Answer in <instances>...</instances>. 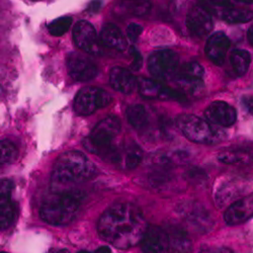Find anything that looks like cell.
Masks as SVG:
<instances>
[{"label": "cell", "mask_w": 253, "mask_h": 253, "mask_svg": "<svg viewBox=\"0 0 253 253\" xmlns=\"http://www.w3.org/2000/svg\"><path fill=\"white\" fill-rule=\"evenodd\" d=\"M200 253H216V248H206L200 251Z\"/></svg>", "instance_id": "74e56055"}, {"label": "cell", "mask_w": 253, "mask_h": 253, "mask_svg": "<svg viewBox=\"0 0 253 253\" xmlns=\"http://www.w3.org/2000/svg\"><path fill=\"white\" fill-rule=\"evenodd\" d=\"M205 117L211 124L231 126L237 120V113L235 109L229 103L221 100H217L211 103L205 111Z\"/></svg>", "instance_id": "9a60e30c"}, {"label": "cell", "mask_w": 253, "mask_h": 253, "mask_svg": "<svg viewBox=\"0 0 253 253\" xmlns=\"http://www.w3.org/2000/svg\"><path fill=\"white\" fill-rule=\"evenodd\" d=\"M130 54L132 57V63H131V69L138 71L142 67V63H143V58L140 52L135 48L131 47L130 48Z\"/></svg>", "instance_id": "1f68e13d"}, {"label": "cell", "mask_w": 253, "mask_h": 253, "mask_svg": "<svg viewBox=\"0 0 253 253\" xmlns=\"http://www.w3.org/2000/svg\"><path fill=\"white\" fill-rule=\"evenodd\" d=\"M17 156L16 146L8 141H0V166L12 162Z\"/></svg>", "instance_id": "83f0119b"}, {"label": "cell", "mask_w": 253, "mask_h": 253, "mask_svg": "<svg viewBox=\"0 0 253 253\" xmlns=\"http://www.w3.org/2000/svg\"><path fill=\"white\" fill-rule=\"evenodd\" d=\"M182 216L194 229L207 233L214 227V220L210 216L207 209L198 203H188L182 208Z\"/></svg>", "instance_id": "5bb4252c"}, {"label": "cell", "mask_w": 253, "mask_h": 253, "mask_svg": "<svg viewBox=\"0 0 253 253\" xmlns=\"http://www.w3.org/2000/svg\"><path fill=\"white\" fill-rule=\"evenodd\" d=\"M0 253H7V252H0Z\"/></svg>", "instance_id": "60d3db41"}, {"label": "cell", "mask_w": 253, "mask_h": 253, "mask_svg": "<svg viewBox=\"0 0 253 253\" xmlns=\"http://www.w3.org/2000/svg\"><path fill=\"white\" fill-rule=\"evenodd\" d=\"M126 119L137 131L144 132L149 128V115L142 104H134L129 107L126 110Z\"/></svg>", "instance_id": "d4e9b609"}, {"label": "cell", "mask_w": 253, "mask_h": 253, "mask_svg": "<svg viewBox=\"0 0 253 253\" xmlns=\"http://www.w3.org/2000/svg\"><path fill=\"white\" fill-rule=\"evenodd\" d=\"M58 253H69V251L66 250V249H62V250H60Z\"/></svg>", "instance_id": "f35d334b"}, {"label": "cell", "mask_w": 253, "mask_h": 253, "mask_svg": "<svg viewBox=\"0 0 253 253\" xmlns=\"http://www.w3.org/2000/svg\"><path fill=\"white\" fill-rule=\"evenodd\" d=\"M72 25V18L70 16H63L53 20L48 25L49 33L54 37H61L64 35Z\"/></svg>", "instance_id": "f1b7e54d"}, {"label": "cell", "mask_w": 253, "mask_h": 253, "mask_svg": "<svg viewBox=\"0 0 253 253\" xmlns=\"http://www.w3.org/2000/svg\"><path fill=\"white\" fill-rule=\"evenodd\" d=\"M142 32H143V29L141 26L137 24H131L129 25L128 29H126V36H128V38L132 42H136L139 39Z\"/></svg>", "instance_id": "d6a6232c"}, {"label": "cell", "mask_w": 253, "mask_h": 253, "mask_svg": "<svg viewBox=\"0 0 253 253\" xmlns=\"http://www.w3.org/2000/svg\"><path fill=\"white\" fill-rule=\"evenodd\" d=\"M67 67L70 76L79 82L92 80L98 72L97 66L86 56L71 53L67 57Z\"/></svg>", "instance_id": "7c38bea8"}, {"label": "cell", "mask_w": 253, "mask_h": 253, "mask_svg": "<svg viewBox=\"0 0 253 253\" xmlns=\"http://www.w3.org/2000/svg\"><path fill=\"white\" fill-rule=\"evenodd\" d=\"M218 160L227 165L248 164L252 162L251 154L244 149H228L218 154Z\"/></svg>", "instance_id": "484cf974"}, {"label": "cell", "mask_w": 253, "mask_h": 253, "mask_svg": "<svg viewBox=\"0 0 253 253\" xmlns=\"http://www.w3.org/2000/svg\"><path fill=\"white\" fill-rule=\"evenodd\" d=\"M95 253H112V250L108 246H101L98 249H96Z\"/></svg>", "instance_id": "e575fe53"}, {"label": "cell", "mask_w": 253, "mask_h": 253, "mask_svg": "<svg viewBox=\"0 0 253 253\" xmlns=\"http://www.w3.org/2000/svg\"><path fill=\"white\" fill-rule=\"evenodd\" d=\"M73 40L75 45L82 51L99 55L103 52L102 45L97 38L94 27L86 20H79L73 29Z\"/></svg>", "instance_id": "30bf717a"}, {"label": "cell", "mask_w": 253, "mask_h": 253, "mask_svg": "<svg viewBox=\"0 0 253 253\" xmlns=\"http://www.w3.org/2000/svg\"><path fill=\"white\" fill-rule=\"evenodd\" d=\"M216 253H236V252L227 247H221V248H216Z\"/></svg>", "instance_id": "d590c367"}, {"label": "cell", "mask_w": 253, "mask_h": 253, "mask_svg": "<svg viewBox=\"0 0 253 253\" xmlns=\"http://www.w3.org/2000/svg\"><path fill=\"white\" fill-rule=\"evenodd\" d=\"M78 253H90V252H88V251H86V250H81V251H79Z\"/></svg>", "instance_id": "ab89813d"}, {"label": "cell", "mask_w": 253, "mask_h": 253, "mask_svg": "<svg viewBox=\"0 0 253 253\" xmlns=\"http://www.w3.org/2000/svg\"><path fill=\"white\" fill-rule=\"evenodd\" d=\"M187 179L195 183H202L207 180V175L205 171H203L201 168H192L187 172Z\"/></svg>", "instance_id": "4dcf8cb0"}, {"label": "cell", "mask_w": 253, "mask_h": 253, "mask_svg": "<svg viewBox=\"0 0 253 253\" xmlns=\"http://www.w3.org/2000/svg\"><path fill=\"white\" fill-rule=\"evenodd\" d=\"M100 43L103 47L117 51H125L126 49V40L121 30L113 24L105 26L100 34Z\"/></svg>", "instance_id": "cb8c5ba5"}, {"label": "cell", "mask_w": 253, "mask_h": 253, "mask_svg": "<svg viewBox=\"0 0 253 253\" xmlns=\"http://www.w3.org/2000/svg\"><path fill=\"white\" fill-rule=\"evenodd\" d=\"M230 48V40L222 33H215L207 42L206 54L208 58L216 65H223L228 50Z\"/></svg>", "instance_id": "ffe728a7"}, {"label": "cell", "mask_w": 253, "mask_h": 253, "mask_svg": "<svg viewBox=\"0 0 253 253\" xmlns=\"http://www.w3.org/2000/svg\"><path fill=\"white\" fill-rule=\"evenodd\" d=\"M83 194L75 189H55L40 209L42 220L54 226L69 224L77 215Z\"/></svg>", "instance_id": "7a4b0ae2"}, {"label": "cell", "mask_w": 253, "mask_h": 253, "mask_svg": "<svg viewBox=\"0 0 253 253\" xmlns=\"http://www.w3.org/2000/svg\"><path fill=\"white\" fill-rule=\"evenodd\" d=\"M205 70L197 62H188L183 64L175 76L178 91L185 98L197 96L202 93L205 87Z\"/></svg>", "instance_id": "8992f818"}, {"label": "cell", "mask_w": 253, "mask_h": 253, "mask_svg": "<svg viewBox=\"0 0 253 253\" xmlns=\"http://www.w3.org/2000/svg\"><path fill=\"white\" fill-rule=\"evenodd\" d=\"M247 38H248V41L249 43L253 46V25L250 27V29L248 30V33H247Z\"/></svg>", "instance_id": "8d00e7d4"}, {"label": "cell", "mask_w": 253, "mask_h": 253, "mask_svg": "<svg viewBox=\"0 0 253 253\" xmlns=\"http://www.w3.org/2000/svg\"><path fill=\"white\" fill-rule=\"evenodd\" d=\"M253 192V178L232 177L222 182L216 193L218 206L223 207L228 203L233 204Z\"/></svg>", "instance_id": "9c48e42d"}, {"label": "cell", "mask_w": 253, "mask_h": 253, "mask_svg": "<svg viewBox=\"0 0 253 253\" xmlns=\"http://www.w3.org/2000/svg\"><path fill=\"white\" fill-rule=\"evenodd\" d=\"M141 242L144 253H168L170 249L166 231L159 226H148Z\"/></svg>", "instance_id": "ac0fdd59"}, {"label": "cell", "mask_w": 253, "mask_h": 253, "mask_svg": "<svg viewBox=\"0 0 253 253\" xmlns=\"http://www.w3.org/2000/svg\"><path fill=\"white\" fill-rule=\"evenodd\" d=\"M215 13L229 24H245L253 19V10L245 7H235L231 1H211Z\"/></svg>", "instance_id": "2e32d148"}, {"label": "cell", "mask_w": 253, "mask_h": 253, "mask_svg": "<svg viewBox=\"0 0 253 253\" xmlns=\"http://www.w3.org/2000/svg\"><path fill=\"white\" fill-rule=\"evenodd\" d=\"M112 101L111 94L102 88L88 86L82 88L74 100V111L79 116H89L107 107Z\"/></svg>", "instance_id": "52a82bcc"}, {"label": "cell", "mask_w": 253, "mask_h": 253, "mask_svg": "<svg viewBox=\"0 0 253 253\" xmlns=\"http://www.w3.org/2000/svg\"><path fill=\"white\" fill-rule=\"evenodd\" d=\"M176 126L187 140L197 144L211 143L217 136L206 120L195 115L182 114L178 116L176 118Z\"/></svg>", "instance_id": "5b68a950"}, {"label": "cell", "mask_w": 253, "mask_h": 253, "mask_svg": "<svg viewBox=\"0 0 253 253\" xmlns=\"http://www.w3.org/2000/svg\"><path fill=\"white\" fill-rule=\"evenodd\" d=\"M128 3L129 4L126 5L128 12L137 16H143L149 13L152 6L150 1H130Z\"/></svg>", "instance_id": "f546056e"}, {"label": "cell", "mask_w": 253, "mask_h": 253, "mask_svg": "<svg viewBox=\"0 0 253 253\" xmlns=\"http://www.w3.org/2000/svg\"><path fill=\"white\" fill-rule=\"evenodd\" d=\"M169 247L174 253H191L193 243L186 231L177 226H171L166 231Z\"/></svg>", "instance_id": "603a6c76"}, {"label": "cell", "mask_w": 253, "mask_h": 253, "mask_svg": "<svg viewBox=\"0 0 253 253\" xmlns=\"http://www.w3.org/2000/svg\"><path fill=\"white\" fill-rule=\"evenodd\" d=\"M148 69L156 80H169L176 76L179 69V58L171 50L154 52L148 60Z\"/></svg>", "instance_id": "ba28073f"}, {"label": "cell", "mask_w": 253, "mask_h": 253, "mask_svg": "<svg viewBox=\"0 0 253 253\" xmlns=\"http://www.w3.org/2000/svg\"><path fill=\"white\" fill-rule=\"evenodd\" d=\"M95 165L79 151H68L61 154L53 167L52 182L59 189L69 184L86 181L95 174Z\"/></svg>", "instance_id": "3957f363"}, {"label": "cell", "mask_w": 253, "mask_h": 253, "mask_svg": "<svg viewBox=\"0 0 253 253\" xmlns=\"http://www.w3.org/2000/svg\"><path fill=\"white\" fill-rule=\"evenodd\" d=\"M121 132V121L115 116L101 120L91 131L90 135L83 141V145L89 152L108 160L115 150V139Z\"/></svg>", "instance_id": "277c9868"}, {"label": "cell", "mask_w": 253, "mask_h": 253, "mask_svg": "<svg viewBox=\"0 0 253 253\" xmlns=\"http://www.w3.org/2000/svg\"><path fill=\"white\" fill-rule=\"evenodd\" d=\"M253 217V200L241 199L231 204L224 214L228 225H239L247 222Z\"/></svg>", "instance_id": "d6986e66"}, {"label": "cell", "mask_w": 253, "mask_h": 253, "mask_svg": "<svg viewBox=\"0 0 253 253\" xmlns=\"http://www.w3.org/2000/svg\"><path fill=\"white\" fill-rule=\"evenodd\" d=\"M186 27L196 37H205L213 29V20L209 8L203 5H196L186 15Z\"/></svg>", "instance_id": "4fadbf2b"}, {"label": "cell", "mask_w": 253, "mask_h": 253, "mask_svg": "<svg viewBox=\"0 0 253 253\" xmlns=\"http://www.w3.org/2000/svg\"><path fill=\"white\" fill-rule=\"evenodd\" d=\"M140 94L146 99H175L186 100L184 95L176 88L165 86L159 80L151 78H140L138 80Z\"/></svg>", "instance_id": "8fae6325"}, {"label": "cell", "mask_w": 253, "mask_h": 253, "mask_svg": "<svg viewBox=\"0 0 253 253\" xmlns=\"http://www.w3.org/2000/svg\"><path fill=\"white\" fill-rule=\"evenodd\" d=\"M13 182L10 179L0 180V230L7 229L13 222L15 209L11 199Z\"/></svg>", "instance_id": "e0dca14e"}, {"label": "cell", "mask_w": 253, "mask_h": 253, "mask_svg": "<svg viewBox=\"0 0 253 253\" xmlns=\"http://www.w3.org/2000/svg\"><path fill=\"white\" fill-rule=\"evenodd\" d=\"M242 104L245 110L253 117V94L244 95L242 97Z\"/></svg>", "instance_id": "836d02e7"}, {"label": "cell", "mask_w": 253, "mask_h": 253, "mask_svg": "<svg viewBox=\"0 0 253 253\" xmlns=\"http://www.w3.org/2000/svg\"><path fill=\"white\" fill-rule=\"evenodd\" d=\"M143 160V151L135 142L122 144L119 147L117 157V166H122L126 169H135Z\"/></svg>", "instance_id": "44dd1931"}, {"label": "cell", "mask_w": 253, "mask_h": 253, "mask_svg": "<svg viewBox=\"0 0 253 253\" xmlns=\"http://www.w3.org/2000/svg\"><path fill=\"white\" fill-rule=\"evenodd\" d=\"M148 225L142 211L130 203L112 206L101 215L97 224L99 236L120 249H128L140 243Z\"/></svg>", "instance_id": "6da1fadb"}, {"label": "cell", "mask_w": 253, "mask_h": 253, "mask_svg": "<svg viewBox=\"0 0 253 253\" xmlns=\"http://www.w3.org/2000/svg\"><path fill=\"white\" fill-rule=\"evenodd\" d=\"M112 87L124 94H130L138 85V80L133 73L123 67H114L110 73Z\"/></svg>", "instance_id": "7402d4cb"}, {"label": "cell", "mask_w": 253, "mask_h": 253, "mask_svg": "<svg viewBox=\"0 0 253 253\" xmlns=\"http://www.w3.org/2000/svg\"><path fill=\"white\" fill-rule=\"evenodd\" d=\"M230 62L235 73L239 76H242L249 69L251 63V56L247 51L237 49L231 53Z\"/></svg>", "instance_id": "4316f807"}]
</instances>
